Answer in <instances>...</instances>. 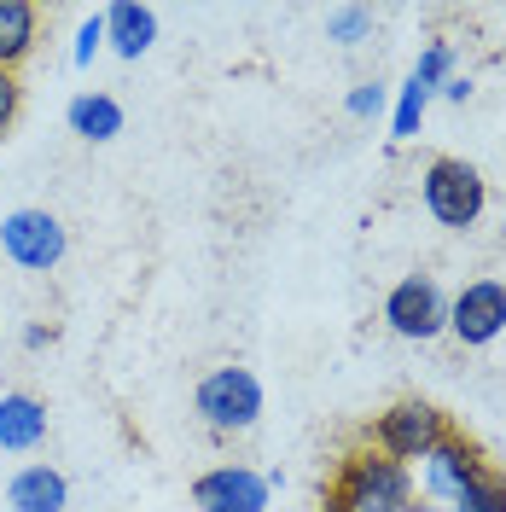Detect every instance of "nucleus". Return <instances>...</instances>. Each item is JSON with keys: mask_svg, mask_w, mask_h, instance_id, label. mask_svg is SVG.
I'll use <instances>...</instances> for the list:
<instances>
[{"mask_svg": "<svg viewBox=\"0 0 506 512\" xmlns=\"http://www.w3.org/2000/svg\"><path fill=\"white\" fill-rule=\"evenodd\" d=\"M6 507L12 512H64L70 507V478L59 466L35 460V466H18L12 483H6Z\"/></svg>", "mask_w": 506, "mask_h": 512, "instance_id": "obj_12", "label": "nucleus"}, {"mask_svg": "<svg viewBox=\"0 0 506 512\" xmlns=\"http://www.w3.org/2000/svg\"><path fill=\"white\" fill-rule=\"evenodd\" d=\"M384 326L408 344H431L448 332V291L431 274H408L384 291Z\"/></svg>", "mask_w": 506, "mask_h": 512, "instance_id": "obj_6", "label": "nucleus"}, {"mask_svg": "<svg viewBox=\"0 0 506 512\" xmlns=\"http://www.w3.org/2000/svg\"><path fill=\"white\" fill-rule=\"evenodd\" d=\"M448 76H454V47H448V41H431V47L419 53V64H413V82L437 94V88H443Z\"/></svg>", "mask_w": 506, "mask_h": 512, "instance_id": "obj_18", "label": "nucleus"}, {"mask_svg": "<svg viewBox=\"0 0 506 512\" xmlns=\"http://www.w3.org/2000/svg\"><path fill=\"white\" fill-rule=\"evenodd\" d=\"M18 105H24V88H18V70H0V134L18 123Z\"/></svg>", "mask_w": 506, "mask_h": 512, "instance_id": "obj_21", "label": "nucleus"}, {"mask_svg": "<svg viewBox=\"0 0 506 512\" xmlns=\"http://www.w3.org/2000/svg\"><path fill=\"white\" fill-rule=\"evenodd\" d=\"M443 437H448V414L437 402H419V396H402L373 419V454L396 460V466H419Z\"/></svg>", "mask_w": 506, "mask_h": 512, "instance_id": "obj_4", "label": "nucleus"}, {"mask_svg": "<svg viewBox=\"0 0 506 512\" xmlns=\"http://www.w3.org/2000/svg\"><path fill=\"white\" fill-rule=\"evenodd\" d=\"M41 41V6L30 0H0V70H18Z\"/></svg>", "mask_w": 506, "mask_h": 512, "instance_id": "obj_14", "label": "nucleus"}, {"mask_svg": "<svg viewBox=\"0 0 506 512\" xmlns=\"http://www.w3.org/2000/svg\"><path fill=\"white\" fill-rule=\"evenodd\" d=\"M506 332V280H472L448 297V338L466 350H489Z\"/></svg>", "mask_w": 506, "mask_h": 512, "instance_id": "obj_8", "label": "nucleus"}, {"mask_svg": "<svg viewBox=\"0 0 506 512\" xmlns=\"http://www.w3.org/2000/svg\"><path fill=\"white\" fill-rule=\"evenodd\" d=\"M454 512H506V478H501V472H483V478H472L466 489H460Z\"/></svg>", "mask_w": 506, "mask_h": 512, "instance_id": "obj_16", "label": "nucleus"}, {"mask_svg": "<svg viewBox=\"0 0 506 512\" xmlns=\"http://www.w3.org/2000/svg\"><path fill=\"white\" fill-rule=\"evenodd\" d=\"M41 443H47V402L30 390H0V448L35 454Z\"/></svg>", "mask_w": 506, "mask_h": 512, "instance_id": "obj_10", "label": "nucleus"}, {"mask_svg": "<svg viewBox=\"0 0 506 512\" xmlns=\"http://www.w3.org/2000/svg\"><path fill=\"white\" fill-rule=\"evenodd\" d=\"M64 251H70V227H64L53 210L24 204V210L0 216V256H6V262H18V268H30V274H47V268L64 262Z\"/></svg>", "mask_w": 506, "mask_h": 512, "instance_id": "obj_5", "label": "nucleus"}, {"mask_svg": "<svg viewBox=\"0 0 506 512\" xmlns=\"http://www.w3.org/2000/svg\"><path fill=\"white\" fill-rule=\"evenodd\" d=\"M326 41H338V47L373 41V12H367V6H338V12L326 18Z\"/></svg>", "mask_w": 506, "mask_h": 512, "instance_id": "obj_17", "label": "nucleus"}, {"mask_svg": "<svg viewBox=\"0 0 506 512\" xmlns=\"http://www.w3.org/2000/svg\"><path fill=\"white\" fill-rule=\"evenodd\" d=\"M326 512H425V495H419L413 466H396L373 448H361L338 466Z\"/></svg>", "mask_w": 506, "mask_h": 512, "instance_id": "obj_1", "label": "nucleus"}, {"mask_svg": "<svg viewBox=\"0 0 506 512\" xmlns=\"http://www.w3.org/2000/svg\"><path fill=\"white\" fill-rule=\"evenodd\" d=\"M483 472H489V466H483V448H477L472 437H460V431H448L443 443L419 460V495L454 507L460 489H466L472 478H483Z\"/></svg>", "mask_w": 506, "mask_h": 512, "instance_id": "obj_9", "label": "nucleus"}, {"mask_svg": "<svg viewBox=\"0 0 506 512\" xmlns=\"http://www.w3.org/2000/svg\"><path fill=\"white\" fill-rule=\"evenodd\" d=\"M262 379H256L251 367H239V361H227V367H210L198 390H192V414L198 425L210 431V437H245L256 419H262Z\"/></svg>", "mask_w": 506, "mask_h": 512, "instance_id": "obj_2", "label": "nucleus"}, {"mask_svg": "<svg viewBox=\"0 0 506 512\" xmlns=\"http://www.w3.org/2000/svg\"><path fill=\"white\" fill-rule=\"evenodd\" d=\"M431 88H419V82H402L396 94H390V140H413L419 134V123H425V111H431Z\"/></svg>", "mask_w": 506, "mask_h": 512, "instance_id": "obj_15", "label": "nucleus"}, {"mask_svg": "<svg viewBox=\"0 0 506 512\" xmlns=\"http://www.w3.org/2000/svg\"><path fill=\"white\" fill-rule=\"evenodd\" d=\"M280 472H256L245 460H227L192 478V507L198 512H268Z\"/></svg>", "mask_w": 506, "mask_h": 512, "instance_id": "obj_7", "label": "nucleus"}, {"mask_svg": "<svg viewBox=\"0 0 506 512\" xmlns=\"http://www.w3.org/2000/svg\"><path fill=\"white\" fill-rule=\"evenodd\" d=\"M152 41H158V12L152 6H140V0H111L105 6V47L117 59H128V64L146 59Z\"/></svg>", "mask_w": 506, "mask_h": 512, "instance_id": "obj_11", "label": "nucleus"}, {"mask_svg": "<svg viewBox=\"0 0 506 512\" xmlns=\"http://www.w3.org/2000/svg\"><path fill=\"white\" fill-rule=\"evenodd\" d=\"M24 344H30V350H47V344H53V326H30Z\"/></svg>", "mask_w": 506, "mask_h": 512, "instance_id": "obj_23", "label": "nucleus"}, {"mask_svg": "<svg viewBox=\"0 0 506 512\" xmlns=\"http://www.w3.org/2000/svg\"><path fill=\"white\" fill-rule=\"evenodd\" d=\"M99 47H105V12H88L82 24H76V47H70V64L76 70H88L99 59Z\"/></svg>", "mask_w": 506, "mask_h": 512, "instance_id": "obj_20", "label": "nucleus"}, {"mask_svg": "<svg viewBox=\"0 0 506 512\" xmlns=\"http://www.w3.org/2000/svg\"><path fill=\"white\" fill-rule=\"evenodd\" d=\"M64 123H70L76 140L105 146V140H117V134H123V105H117L111 94H99V88H88V94H76L70 105H64Z\"/></svg>", "mask_w": 506, "mask_h": 512, "instance_id": "obj_13", "label": "nucleus"}, {"mask_svg": "<svg viewBox=\"0 0 506 512\" xmlns=\"http://www.w3.org/2000/svg\"><path fill=\"white\" fill-rule=\"evenodd\" d=\"M437 94H443V99H454V105H466V99H472L477 88H472V76H448V82L437 88Z\"/></svg>", "mask_w": 506, "mask_h": 512, "instance_id": "obj_22", "label": "nucleus"}, {"mask_svg": "<svg viewBox=\"0 0 506 512\" xmlns=\"http://www.w3.org/2000/svg\"><path fill=\"white\" fill-rule=\"evenodd\" d=\"M419 198H425V216L437 227L466 233V227H477L483 204H489V181L466 158H431L425 175H419Z\"/></svg>", "mask_w": 506, "mask_h": 512, "instance_id": "obj_3", "label": "nucleus"}, {"mask_svg": "<svg viewBox=\"0 0 506 512\" xmlns=\"http://www.w3.org/2000/svg\"><path fill=\"white\" fill-rule=\"evenodd\" d=\"M344 111L355 117V123H373V117L390 111V88H384V82H355V88L344 94Z\"/></svg>", "mask_w": 506, "mask_h": 512, "instance_id": "obj_19", "label": "nucleus"}]
</instances>
